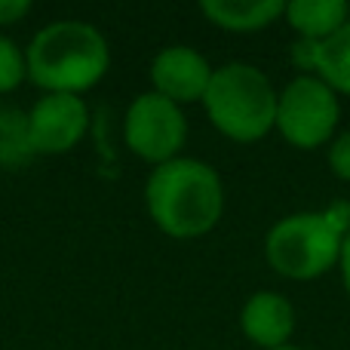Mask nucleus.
I'll list each match as a JSON object with an SVG mask.
<instances>
[{
    "label": "nucleus",
    "mask_w": 350,
    "mask_h": 350,
    "mask_svg": "<svg viewBox=\"0 0 350 350\" xmlns=\"http://www.w3.org/2000/svg\"><path fill=\"white\" fill-rule=\"evenodd\" d=\"M28 12H31L28 0H0V28H3V25L22 22Z\"/></svg>",
    "instance_id": "obj_17"
},
{
    "label": "nucleus",
    "mask_w": 350,
    "mask_h": 350,
    "mask_svg": "<svg viewBox=\"0 0 350 350\" xmlns=\"http://www.w3.org/2000/svg\"><path fill=\"white\" fill-rule=\"evenodd\" d=\"M338 273H341V286H345L347 298H350V234L341 243V258H338Z\"/></svg>",
    "instance_id": "obj_18"
},
{
    "label": "nucleus",
    "mask_w": 350,
    "mask_h": 350,
    "mask_svg": "<svg viewBox=\"0 0 350 350\" xmlns=\"http://www.w3.org/2000/svg\"><path fill=\"white\" fill-rule=\"evenodd\" d=\"M123 139L126 148L145 163L160 166L181 157V148L187 142V117L181 105L157 92H139L129 102L123 117Z\"/></svg>",
    "instance_id": "obj_6"
},
{
    "label": "nucleus",
    "mask_w": 350,
    "mask_h": 350,
    "mask_svg": "<svg viewBox=\"0 0 350 350\" xmlns=\"http://www.w3.org/2000/svg\"><path fill=\"white\" fill-rule=\"evenodd\" d=\"M212 71L215 68L200 49L187 46V43H170L151 59L148 80H151V92L185 108V105L203 102Z\"/></svg>",
    "instance_id": "obj_8"
},
{
    "label": "nucleus",
    "mask_w": 350,
    "mask_h": 350,
    "mask_svg": "<svg viewBox=\"0 0 350 350\" xmlns=\"http://www.w3.org/2000/svg\"><path fill=\"white\" fill-rule=\"evenodd\" d=\"M350 234V203L335 200L326 209H304L277 218L265 234V261L273 273L295 283L338 271L341 243Z\"/></svg>",
    "instance_id": "obj_3"
},
{
    "label": "nucleus",
    "mask_w": 350,
    "mask_h": 350,
    "mask_svg": "<svg viewBox=\"0 0 350 350\" xmlns=\"http://www.w3.org/2000/svg\"><path fill=\"white\" fill-rule=\"evenodd\" d=\"M286 0H200V12L230 34H255L283 18Z\"/></svg>",
    "instance_id": "obj_10"
},
{
    "label": "nucleus",
    "mask_w": 350,
    "mask_h": 350,
    "mask_svg": "<svg viewBox=\"0 0 350 350\" xmlns=\"http://www.w3.org/2000/svg\"><path fill=\"white\" fill-rule=\"evenodd\" d=\"M298 326L295 304L273 289H258L240 308V332L258 350H277L292 345Z\"/></svg>",
    "instance_id": "obj_9"
},
{
    "label": "nucleus",
    "mask_w": 350,
    "mask_h": 350,
    "mask_svg": "<svg viewBox=\"0 0 350 350\" xmlns=\"http://www.w3.org/2000/svg\"><path fill=\"white\" fill-rule=\"evenodd\" d=\"M317 77L326 80L338 96H350V22L320 43Z\"/></svg>",
    "instance_id": "obj_12"
},
{
    "label": "nucleus",
    "mask_w": 350,
    "mask_h": 350,
    "mask_svg": "<svg viewBox=\"0 0 350 350\" xmlns=\"http://www.w3.org/2000/svg\"><path fill=\"white\" fill-rule=\"evenodd\" d=\"M34 157L28 142V114L0 105V166H18Z\"/></svg>",
    "instance_id": "obj_13"
},
{
    "label": "nucleus",
    "mask_w": 350,
    "mask_h": 350,
    "mask_svg": "<svg viewBox=\"0 0 350 350\" xmlns=\"http://www.w3.org/2000/svg\"><path fill=\"white\" fill-rule=\"evenodd\" d=\"M224 181L197 157H175L154 166L145 181V209L154 228L172 240H197L218 228L224 215Z\"/></svg>",
    "instance_id": "obj_1"
},
{
    "label": "nucleus",
    "mask_w": 350,
    "mask_h": 350,
    "mask_svg": "<svg viewBox=\"0 0 350 350\" xmlns=\"http://www.w3.org/2000/svg\"><path fill=\"white\" fill-rule=\"evenodd\" d=\"M277 96L280 90L261 68L249 62H224L212 71L209 90L200 105L215 133L240 145H252L273 133Z\"/></svg>",
    "instance_id": "obj_4"
},
{
    "label": "nucleus",
    "mask_w": 350,
    "mask_h": 350,
    "mask_svg": "<svg viewBox=\"0 0 350 350\" xmlns=\"http://www.w3.org/2000/svg\"><path fill=\"white\" fill-rule=\"evenodd\" d=\"M25 114H28V142L34 157L71 154L90 133V105L83 96L43 92Z\"/></svg>",
    "instance_id": "obj_7"
},
{
    "label": "nucleus",
    "mask_w": 350,
    "mask_h": 350,
    "mask_svg": "<svg viewBox=\"0 0 350 350\" xmlns=\"http://www.w3.org/2000/svg\"><path fill=\"white\" fill-rule=\"evenodd\" d=\"M283 18L295 37L323 43L350 22V6L345 0H286Z\"/></svg>",
    "instance_id": "obj_11"
},
{
    "label": "nucleus",
    "mask_w": 350,
    "mask_h": 350,
    "mask_svg": "<svg viewBox=\"0 0 350 350\" xmlns=\"http://www.w3.org/2000/svg\"><path fill=\"white\" fill-rule=\"evenodd\" d=\"M277 350H304V347H298V345H286V347H277Z\"/></svg>",
    "instance_id": "obj_19"
},
{
    "label": "nucleus",
    "mask_w": 350,
    "mask_h": 350,
    "mask_svg": "<svg viewBox=\"0 0 350 350\" xmlns=\"http://www.w3.org/2000/svg\"><path fill=\"white\" fill-rule=\"evenodd\" d=\"M28 80V59L25 49L0 31V96H10Z\"/></svg>",
    "instance_id": "obj_14"
},
{
    "label": "nucleus",
    "mask_w": 350,
    "mask_h": 350,
    "mask_svg": "<svg viewBox=\"0 0 350 350\" xmlns=\"http://www.w3.org/2000/svg\"><path fill=\"white\" fill-rule=\"evenodd\" d=\"M28 80L43 92L83 96L111 68L108 37L86 18H55L34 31L28 49Z\"/></svg>",
    "instance_id": "obj_2"
},
{
    "label": "nucleus",
    "mask_w": 350,
    "mask_h": 350,
    "mask_svg": "<svg viewBox=\"0 0 350 350\" xmlns=\"http://www.w3.org/2000/svg\"><path fill=\"white\" fill-rule=\"evenodd\" d=\"M341 96L320 77L295 74L277 96V129L286 145L298 151L326 148L338 135Z\"/></svg>",
    "instance_id": "obj_5"
},
{
    "label": "nucleus",
    "mask_w": 350,
    "mask_h": 350,
    "mask_svg": "<svg viewBox=\"0 0 350 350\" xmlns=\"http://www.w3.org/2000/svg\"><path fill=\"white\" fill-rule=\"evenodd\" d=\"M326 160H329V170H332L335 178L350 185V129L338 133L326 145Z\"/></svg>",
    "instance_id": "obj_16"
},
{
    "label": "nucleus",
    "mask_w": 350,
    "mask_h": 350,
    "mask_svg": "<svg viewBox=\"0 0 350 350\" xmlns=\"http://www.w3.org/2000/svg\"><path fill=\"white\" fill-rule=\"evenodd\" d=\"M289 62L298 74H310V77H317V65H320V40L295 37V40L289 43Z\"/></svg>",
    "instance_id": "obj_15"
}]
</instances>
